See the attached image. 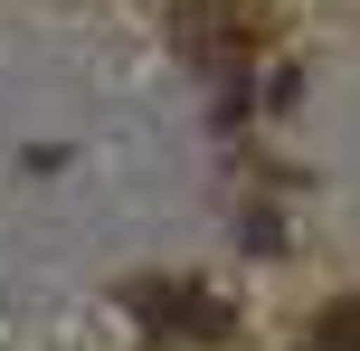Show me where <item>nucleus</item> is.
<instances>
[{
	"label": "nucleus",
	"instance_id": "f257e3e1",
	"mask_svg": "<svg viewBox=\"0 0 360 351\" xmlns=\"http://www.w3.org/2000/svg\"><path fill=\"white\" fill-rule=\"evenodd\" d=\"M133 323H143L152 342H228V304L209 295V285H180V276H143L124 285Z\"/></svg>",
	"mask_w": 360,
	"mask_h": 351
},
{
	"label": "nucleus",
	"instance_id": "f03ea898",
	"mask_svg": "<svg viewBox=\"0 0 360 351\" xmlns=\"http://www.w3.org/2000/svg\"><path fill=\"white\" fill-rule=\"evenodd\" d=\"M313 351H360V295H342V304L313 314Z\"/></svg>",
	"mask_w": 360,
	"mask_h": 351
}]
</instances>
